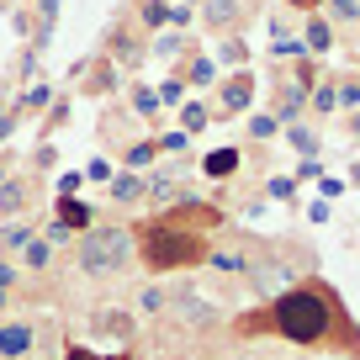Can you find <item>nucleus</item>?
Listing matches in <instances>:
<instances>
[{
    "mask_svg": "<svg viewBox=\"0 0 360 360\" xmlns=\"http://www.w3.org/2000/svg\"><path fill=\"white\" fill-rule=\"evenodd\" d=\"M334 11L339 16H360V6H355V0H334Z\"/></svg>",
    "mask_w": 360,
    "mask_h": 360,
    "instance_id": "nucleus-11",
    "label": "nucleus"
},
{
    "mask_svg": "<svg viewBox=\"0 0 360 360\" xmlns=\"http://www.w3.org/2000/svg\"><path fill=\"white\" fill-rule=\"evenodd\" d=\"M127 259H133V233H127V228H90V233L79 238V265H85L90 276H112Z\"/></svg>",
    "mask_w": 360,
    "mask_h": 360,
    "instance_id": "nucleus-3",
    "label": "nucleus"
},
{
    "mask_svg": "<svg viewBox=\"0 0 360 360\" xmlns=\"http://www.w3.org/2000/svg\"><path fill=\"white\" fill-rule=\"evenodd\" d=\"M249 101V79H233V85H228V106H244Z\"/></svg>",
    "mask_w": 360,
    "mask_h": 360,
    "instance_id": "nucleus-8",
    "label": "nucleus"
},
{
    "mask_svg": "<svg viewBox=\"0 0 360 360\" xmlns=\"http://www.w3.org/2000/svg\"><path fill=\"white\" fill-rule=\"evenodd\" d=\"M233 165H238V154H233V148H223V154H212V159H207V175H228Z\"/></svg>",
    "mask_w": 360,
    "mask_h": 360,
    "instance_id": "nucleus-6",
    "label": "nucleus"
},
{
    "mask_svg": "<svg viewBox=\"0 0 360 360\" xmlns=\"http://www.w3.org/2000/svg\"><path fill=\"white\" fill-rule=\"evenodd\" d=\"M270 328L286 334L292 345H318L334 334V297L323 286H292L270 307Z\"/></svg>",
    "mask_w": 360,
    "mask_h": 360,
    "instance_id": "nucleus-1",
    "label": "nucleus"
},
{
    "mask_svg": "<svg viewBox=\"0 0 360 360\" xmlns=\"http://www.w3.org/2000/svg\"><path fill=\"white\" fill-rule=\"evenodd\" d=\"M143 259H148L154 270L196 265V259H207V244H202L196 233H186V228L159 223V228H148V233H143Z\"/></svg>",
    "mask_w": 360,
    "mask_h": 360,
    "instance_id": "nucleus-2",
    "label": "nucleus"
},
{
    "mask_svg": "<svg viewBox=\"0 0 360 360\" xmlns=\"http://www.w3.org/2000/svg\"><path fill=\"white\" fill-rule=\"evenodd\" d=\"M175 313L186 323H217V307H207L202 297H175Z\"/></svg>",
    "mask_w": 360,
    "mask_h": 360,
    "instance_id": "nucleus-5",
    "label": "nucleus"
},
{
    "mask_svg": "<svg viewBox=\"0 0 360 360\" xmlns=\"http://www.w3.org/2000/svg\"><path fill=\"white\" fill-rule=\"evenodd\" d=\"M307 43H313V48H328V27L313 22V27H307Z\"/></svg>",
    "mask_w": 360,
    "mask_h": 360,
    "instance_id": "nucleus-9",
    "label": "nucleus"
},
{
    "mask_svg": "<svg viewBox=\"0 0 360 360\" xmlns=\"http://www.w3.org/2000/svg\"><path fill=\"white\" fill-rule=\"evenodd\" d=\"M207 22H233V0H207Z\"/></svg>",
    "mask_w": 360,
    "mask_h": 360,
    "instance_id": "nucleus-7",
    "label": "nucleus"
},
{
    "mask_svg": "<svg viewBox=\"0 0 360 360\" xmlns=\"http://www.w3.org/2000/svg\"><path fill=\"white\" fill-rule=\"evenodd\" d=\"M69 360H101V355H90V349H75V355H69Z\"/></svg>",
    "mask_w": 360,
    "mask_h": 360,
    "instance_id": "nucleus-12",
    "label": "nucleus"
},
{
    "mask_svg": "<svg viewBox=\"0 0 360 360\" xmlns=\"http://www.w3.org/2000/svg\"><path fill=\"white\" fill-rule=\"evenodd\" d=\"M27 349H32V328H27V323H6V328H0V355H6V360H22Z\"/></svg>",
    "mask_w": 360,
    "mask_h": 360,
    "instance_id": "nucleus-4",
    "label": "nucleus"
},
{
    "mask_svg": "<svg viewBox=\"0 0 360 360\" xmlns=\"http://www.w3.org/2000/svg\"><path fill=\"white\" fill-rule=\"evenodd\" d=\"M64 217H69V223H90V212L79 202H64Z\"/></svg>",
    "mask_w": 360,
    "mask_h": 360,
    "instance_id": "nucleus-10",
    "label": "nucleus"
}]
</instances>
